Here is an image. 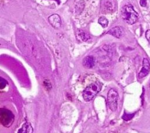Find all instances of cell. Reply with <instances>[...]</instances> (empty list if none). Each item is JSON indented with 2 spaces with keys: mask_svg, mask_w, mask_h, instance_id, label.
Listing matches in <instances>:
<instances>
[{
  "mask_svg": "<svg viewBox=\"0 0 150 133\" xmlns=\"http://www.w3.org/2000/svg\"><path fill=\"white\" fill-rule=\"evenodd\" d=\"M116 38H120L124 35V31L120 26H116L111 29L108 33Z\"/></svg>",
  "mask_w": 150,
  "mask_h": 133,
  "instance_id": "9",
  "label": "cell"
},
{
  "mask_svg": "<svg viewBox=\"0 0 150 133\" xmlns=\"http://www.w3.org/2000/svg\"><path fill=\"white\" fill-rule=\"evenodd\" d=\"M84 2L83 1H80L79 2L76 6V12L77 14H80L83 11L84 8Z\"/></svg>",
  "mask_w": 150,
  "mask_h": 133,
  "instance_id": "13",
  "label": "cell"
},
{
  "mask_svg": "<svg viewBox=\"0 0 150 133\" xmlns=\"http://www.w3.org/2000/svg\"><path fill=\"white\" fill-rule=\"evenodd\" d=\"M14 120V116L10 110L4 109H0V123L4 126L9 127Z\"/></svg>",
  "mask_w": 150,
  "mask_h": 133,
  "instance_id": "3",
  "label": "cell"
},
{
  "mask_svg": "<svg viewBox=\"0 0 150 133\" xmlns=\"http://www.w3.org/2000/svg\"><path fill=\"white\" fill-rule=\"evenodd\" d=\"M18 133H33V128L29 123H25L19 129Z\"/></svg>",
  "mask_w": 150,
  "mask_h": 133,
  "instance_id": "10",
  "label": "cell"
},
{
  "mask_svg": "<svg viewBox=\"0 0 150 133\" xmlns=\"http://www.w3.org/2000/svg\"><path fill=\"white\" fill-rule=\"evenodd\" d=\"M150 71V64L147 58H144L142 61V67L138 74V77L142 78L147 76Z\"/></svg>",
  "mask_w": 150,
  "mask_h": 133,
  "instance_id": "6",
  "label": "cell"
},
{
  "mask_svg": "<svg viewBox=\"0 0 150 133\" xmlns=\"http://www.w3.org/2000/svg\"><path fill=\"white\" fill-rule=\"evenodd\" d=\"M140 4L142 7H146L147 6V0H140Z\"/></svg>",
  "mask_w": 150,
  "mask_h": 133,
  "instance_id": "16",
  "label": "cell"
},
{
  "mask_svg": "<svg viewBox=\"0 0 150 133\" xmlns=\"http://www.w3.org/2000/svg\"><path fill=\"white\" fill-rule=\"evenodd\" d=\"M121 14L123 20L130 25L135 24L138 19V14L132 5L124 6L121 8Z\"/></svg>",
  "mask_w": 150,
  "mask_h": 133,
  "instance_id": "1",
  "label": "cell"
},
{
  "mask_svg": "<svg viewBox=\"0 0 150 133\" xmlns=\"http://www.w3.org/2000/svg\"><path fill=\"white\" fill-rule=\"evenodd\" d=\"M145 37L148 41H150V30L147 31L145 32Z\"/></svg>",
  "mask_w": 150,
  "mask_h": 133,
  "instance_id": "17",
  "label": "cell"
},
{
  "mask_svg": "<svg viewBox=\"0 0 150 133\" xmlns=\"http://www.w3.org/2000/svg\"><path fill=\"white\" fill-rule=\"evenodd\" d=\"M101 85L100 82H95L89 85L83 92V98L87 102L92 100L94 97L100 92Z\"/></svg>",
  "mask_w": 150,
  "mask_h": 133,
  "instance_id": "2",
  "label": "cell"
},
{
  "mask_svg": "<svg viewBox=\"0 0 150 133\" xmlns=\"http://www.w3.org/2000/svg\"><path fill=\"white\" fill-rule=\"evenodd\" d=\"M77 35L83 41H86L90 39V35L83 30L79 29L77 31Z\"/></svg>",
  "mask_w": 150,
  "mask_h": 133,
  "instance_id": "11",
  "label": "cell"
},
{
  "mask_svg": "<svg viewBox=\"0 0 150 133\" xmlns=\"http://www.w3.org/2000/svg\"><path fill=\"white\" fill-rule=\"evenodd\" d=\"M118 92L114 89H110L108 95V102L109 108L112 111H116L118 106Z\"/></svg>",
  "mask_w": 150,
  "mask_h": 133,
  "instance_id": "4",
  "label": "cell"
},
{
  "mask_svg": "<svg viewBox=\"0 0 150 133\" xmlns=\"http://www.w3.org/2000/svg\"><path fill=\"white\" fill-rule=\"evenodd\" d=\"M99 24L103 28H105L108 27V24H109V20L107 19L105 17H100L99 19Z\"/></svg>",
  "mask_w": 150,
  "mask_h": 133,
  "instance_id": "12",
  "label": "cell"
},
{
  "mask_svg": "<svg viewBox=\"0 0 150 133\" xmlns=\"http://www.w3.org/2000/svg\"><path fill=\"white\" fill-rule=\"evenodd\" d=\"M116 4L114 0H103L101 5V11L103 14H107L114 11Z\"/></svg>",
  "mask_w": 150,
  "mask_h": 133,
  "instance_id": "5",
  "label": "cell"
},
{
  "mask_svg": "<svg viewBox=\"0 0 150 133\" xmlns=\"http://www.w3.org/2000/svg\"><path fill=\"white\" fill-rule=\"evenodd\" d=\"M134 116V114H132V115L131 114H128V115H124L122 118L124 120H131Z\"/></svg>",
  "mask_w": 150,
  "mask_h": 133,
  "instance_id": "15",
  "label": "cell"
},
{
  "mask_svg": "<svg viewBox=\"0 0 150 133\" xmlns=\"http://www.w3.org/2000/svg\"><path fill=\"white\" fill-rule=\"evenodd\" d=\"M7 84V82L6 80H5L4 78H0V89H4Z\"/></svg>",
  "mask_w": 150,
  "mask_h": 133,
  "instance_id": "14",
  "label": "cell"
},
{
  "mask_svg": "<svg viewBox=\"0 0 150 133\" xmlns=\"http://www.w3.org/2000/svg\"><path fill=\"white\" fill-rule=\"evenodd\" d=\"M50 24L55 28H59L62 25L60 17L58 14H53L48 18Z\"/></svg>",
  "mask_w": 150,
  "mask_h": 133,
  "instance_id": "7",
  "label": "cell"
},
{
  "mask_svg": "<svg viewBox=\"0 0 150 133\" xmlns=\"http://www.w3.org/2000/svg\"><path fill=\"white\" fill-rule=\"evenodd\" d=\"M95 59L93 56H89L86 57L83 60V65L87 69H92L95 65Z\"/></svg>",
  "mask_w": 150,
  "mask_h": 133,
  "instance_id": "8",
  "label": "cell"
}]
</instances>
